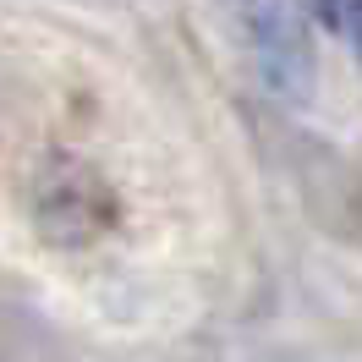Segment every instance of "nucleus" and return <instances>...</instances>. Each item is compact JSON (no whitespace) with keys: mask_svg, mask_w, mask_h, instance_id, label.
Segmentation results:
<instances>
[{"mask_svg":"<svg viewBox=\"0 0 362 362\" xmlns=\"http://www.w3.org/2000/svg\"><path fill=\"white\" fill-rule=\"evenodd\" d=\"M296 6H302L308 28L329 33L335 45H346V49L362 45V0H296Z\"/></svg>","mask_w":362,"mask_h":362,"instance_id":"obj_3","label":"nucleus"},{"mask_svg":"<svg viewBox=\"0 0 362 362\" xmlns=\"http://www.w3.org/2000/svg\"><path fill=\"white\" fill-rule=\"evenodd\" d=\"M242 28L252 45V66L258 83L274 99H308L318 77V55H313V28L302 17L296 0H242Z\"/></svg>","mask_w":362,"mask_h":362,"instance_id":"obj_2","label":"nucleus"},{"mask_svg":"<svg viewBox=\"0 0 362 362\" xmlns=\"http://www.w3.org/2000/svg\"><path fill=\"white\" fill-rule=\"evenodd\" d=\"M115 226V187L88 159L77 154H55L39 165L33 176V230L49 247H93L105 230Z\"/></svg>","mask_w":362,"mask_h":362,"instance_id":"obj_1","label":"nucleus"}]
</instances>
